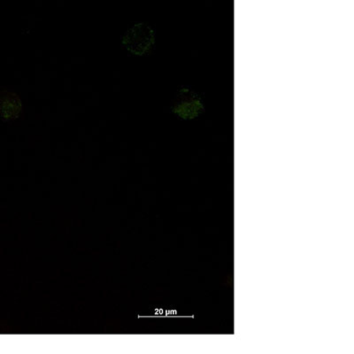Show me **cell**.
Instances as JSON below:
<instances>
[{
	"mask_svg": "<svg viewBox=\"0 0 354 354\" xmlns=\"http://www.w3.org/2000/svg\"><path fill=\"white\" fill-rule=\"evenodd\" d=\"M155 44L153 28L145 24H136L123 36L122 44L132 55L143 56L150 52Z\"/></svg>",
	"mask_w": 354,
	"mask_h": 354,
	"instance_id": "2",
	"label": "cell"
},
{
	"mask_svg": "<svg viewBox=\"0 0 354 354\" xmlns=\"http://www.w3.org/2000/svg\"><path fill=\"white\" fill-rule=\"evenodd\" d=\"M22 104L20 97L12 93L0 94V115L6 120H14L21 115Z\"/></svg>",
	"mask_w": 354,
	"mask_h": 354,
	"instance_id": "3",
	"label": "cell"
},
{
	"mask_svg": "<svg viewBox=\"0 0 354 354\" xmlns=\"http://www.w3.org/2000/svg\"><path fill=\"white\" fill-rule=\"evenodd\" d=\"M205 105L201 95L189 87L180 88L174 97L171 111L183 120H194L204 112Z\"/></svg>",
	"mask_w": 354,
	"mask_h": 354,
	"instance_id": "1",
	"label": "cell"
}]
</instances>
